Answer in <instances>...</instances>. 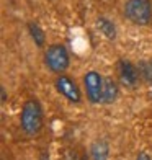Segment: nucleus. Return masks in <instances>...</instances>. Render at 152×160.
<instances>
[{"label": "nucleus", "instance_id": "6", "mask_svg": "<svg viewBox=\"0 0 152 160\" xmlns=\"http://www.w3.org/2000/svg\"><path fill=\"white\" fill-rule=\"evenodd\" d=\"M56 87H57V90H59L61 95H64L69 101H72V103H79V101H80V92H79L77 85L72 82L69 77H64V75L57 77Z\"/></svg>", "mask_w": 152, "mask_h": 160}, {"label": "nucleus", "instance_id": "7", "mask_svg": "<svg viewBox=\"0 0 152 160\" xmlns=\"http://www.w3.org/2000/svg\"><path fill=\"white\" fill-rule=\"evenodd\" d=\"M103 103H111V101L116 98L118 95V87L114 83V80L110 77H103Z\"/></svg>", "mask_w": 152, "mask_h": 160}, {"label": "nucleus", "instance_id": "11", "mask_svg": "<svg viewBox=\"0 0 152 160\" xmlns=\"http://www.w3.org/2000/svg\"><path fill=\"white\" fill-rule=\"evenodd\" d=\"M30 33H31L33 39H34V42H36L38 46H43V44H44V33L41 31V28H39L38 25L31 23V25H30Z\"/></svg>", "mask_w": 152, "mask_h": 160}, {"label": "nucleus", "instance_id": "9", "mask_svg": "<svg viewBox=\"0 0 152 160\" xmlns=\"http://www.w3.org/2000/svg\"><path fill=\"white\" fill-rule=\"evenodd\" d=\"M98 28L103 31V34L106 36L108 39H114V36H116V30H114V26H113L111 21H108L106 18H100L98 20Z\"/></svg>", "mask_w": 152, "mask_h": 160}, {"label": "nucleus", "instance_id": "4", "mask_svg": "<svg viewBox=\"0 0 152 160\" xmlns=\"http://www.w3.org/2000/svg\"><path fill=\"white\" fill-rule=\"evenodd\" d=\"M84 83H85V90H87V97L92 103H100L103 100V77H100L97 72H87L84 77Z\"/></svg>", "mask_w": 152, "mask_h": 160}, {"label": "nucleus", "instance_id": "12", "mask_svg": "<svg viewBox=\"0 0 152 160\" xmlns=\"http://www.w3.org/2000/svg\"><path fill=\"white\" fill-rule=\"evenodd\" d=\"M136 160H150V158H149V155H147V154H139Z\"/></svg>", "mask_w": 152, "mask_h": 160}, {"label": "nucleus", "instance_id": "13", "mask_svg": "<svg viewBox=\"0 0 152 160\" xmlns=\"http://www.w3.org/2000/svg\"><path fill=\"white\" fill-rule=\"evenodd\" d=\"M7 100V93H5V88L2 87V101H5Z\"/></svg>", "mask_w": 152, "mask_h": 160}, {"label": "nucleus", "instance_id": "5", "mask_svg": "<svg viewBox=\"0 0 152 160\" xmlns=\"http://www.w3.org/2000/svg\"><path fill=\"white\" fill-rule=\"evenodd\" d=\"M118 77L119 82L124 87H134L139 80V70H137L131 62L119 61L118 62Z\"/></svg>", "mask_w": 152, "mask_h": 160}, {"label": "nucleus", "instance_id": "8", "mask_svg": "<svg viewBox=\"0 0 152 160\" xmlns=\"http://www.w3.org/2000/svg\"><path fill=\"white\" fill-rule=\"evenodd\" d=\"M92 158L93 160H106L108 158V144L98 141L92 147Z\"/></svg>", "mask_w": 152, "mask_h": 160}, {"label": "nucleus", "instance_id": "1", "mask_svg": "<svg viewBox=\"0 0 152 160\" xmlns=\"http://www.w3.org/2000/svg\"><path fill=\"white\" fill-rule=\"evenodd\" d=\"M21 128L26 134L34 136L38 134L41 128H43V111H41V106L36 100H30L26 101L23 110H21Z\"/></svg>", "mask_w": 152, "mask_h": 160}, {"label": "nucleus", "instance_id": "10", "mask_svg": "<svg viewBox=\"0 0 152 160\" xmlns=\"http://www.w3.org/2000/svg\"><path fill=\"white\" fill-rule=\"evenodd\" d=\"M137 70H139V77H142L147 82H152V61L141 62L137 65Z\"/></svg>", "mask_w": 152, "mask_h": 160}, {"label": "nucleus", "instance_id": "3", "mask_svg": "<svg viewBox=\"0 0 152 160\" xmlns=\"http://www.w3.org/2000/svg\"><path fill=\"white\" fill-rule=\"evenodd\" d=\"M44 62L53 72H56V74H62V72L69 67V54H67L66 48L61 46V44L51 46L46 51Z\"/></svg>", "mask_w": 152, "mask_h": 160}, {"label": "nucleus", "instance_id": "2", "mask_svg": "<svg viewBox=\"0 0 152 160\" xmlns=\"http://www.w3.org/2000/svg\"><path fill=\"white\" fill-rule=\"evenodd\" d=\"M124 15L134 25H149L152 20V5L149 0H128L124 5Z\"/></svg>", "mask_w": 152, "mask_h": 160}]
</instances>
